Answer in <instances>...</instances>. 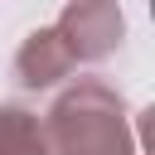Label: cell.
Listing matches in <instances>:
<instances>
[{
    "label": "cell",
    "instance_id": "1",
    "mask_svg": "<svg viewBox=\"0 0 155 155\" xmlns=\"http://www.w3.org/2000/svg\"><path fill=\"white\" fill-rule=\"evenodd\" d=\"M44 131L53 155H140V140L126 121V102L102 78H78L68 92H58L44 116Z\"/></svg>",
    "mask_w": 155,
    "mask_h": 155
},
{
    "label": "cell",
    "instance_id": "3",
    "mask_svg": "<svg viewBox=\"0 0 155 155\" xmlns=\"http://www.w3.org/2000/svg\"><path fill=\"white\" fill-rule=\"evenodd\" d=\"M73 68H78V58H73L68 39L58 34V24L34 29V34L19 44V53H15V82H19L24 92H48V87H58Z\"/></svg>",
    "mask_w": 155,
    "mask_h": 155
},
{
    "label": "cell",
    "instance_id": "2",
    "mask_svg": "<svg viewBox=\"0 0 155 155\" xmlns=\"http://www.w3.org/2000/svg\"><path fill=\"white\" fill-rule=\"evenodd\" d=\"M58 34L68 39L78 63H107L126 39V19L116 0H68L58 15Z\"/></svg>",
    "mask_w": 155,
    "mask_h": 155
},
{
    "label": "cell",
    "instance_id": "4",
    "mask_svg": "<svg viewBox=\"0 0 155 155\" xmlns=\"http://www.w3.org/2000/svg\"><path fill=\"white\" fill-rule=\"evenodd\" d=\"M0 155H53L44 116L15 102H0Z\"/></svg>",
    "mask_w": 155,
    "mask_h": 155
}]
</instances>
